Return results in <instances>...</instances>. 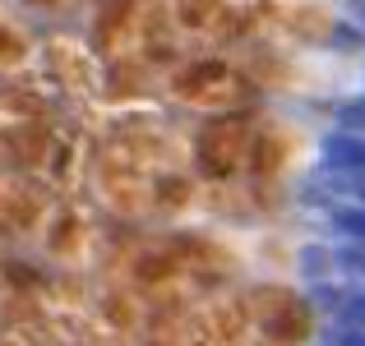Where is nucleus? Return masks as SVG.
Listing matches in <instances>:
<instances>
[{
    "mask_svg": "<svg viewBox=\"0 0 365 346\" xmlns=\"http://www.w3.org/2000/svg\"><path fill=\"white\" fill-rule=\"evenodd\" d=\"M329 157L342 162V167H365V139H351V134H342V139L329 143Z\"/></svg>",
    "mask_w": 365,
    "mask_h": 346,
    "instance_id": "f257e3e1",
    "label": "nucleus"
},
{
    "mask_svg": "<svg viewBox=\"0 0 365 346\" xmlns=\"http://www.w3.org/2000/svg\"><path fill=\"white\" fill-rule=\"evenodd\" d=\"M347 314H351V323H356V328H365V295L347 300Z\"/></svg>",
    "mask_w": 365,
    "mask_h": 346,
    "instance_id": "f03ea898",
    "label": "nucleus"
},
{
    "mask_svg": "<svg viewBox=\"0 0 365 346\" xmlns=\"http://www.w3.org/2000/svg\"><path fill=\"white\" fill-rule=\"evenodd\" d=\"M342 346H365V328H351L347 337H342Z\"/></svg>",
    "mask_w": 365,
    "mask_h": 346,
    "instance_id": "7ed1b4c3",
    "label": "nucleus"
}]
</instances>
